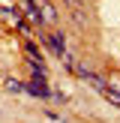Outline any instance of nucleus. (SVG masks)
Instances as JSON below:
<instances>
[{
  "label": "nucleus",
  "mask_w": 120,
  "mask_h": 123,
  "mask_svg": "<svg viewBox=\"0 0 120 123\" xmlns=\"http://www.w3.org/2000/svg\"><path fill=\"white\" fill-rule=\"evenodd\" d=\"M45 48H48L51 54H57V57H63L66 63H69V54H66V45H63V36H60V33L45 36Z\"/></svg>",
  "instance_id": "f257e3e1"
},
{
  "label": "nucleus",
  "mask_w": 120,
  "mask_h": 123,
  "mask_svg": "<svg viewBox=\"0 0 120 123\" xmlns=\"http://www.w3.org/2000/svg\"><path fill=\"white\" fill-rule=\"evenodd\" d=\"M3 87L9 93H27V81H18V78H3Z\"/></svg>",
  "instance_id": "f03ea898"
},
{
  "label": "nucleus",
  "mask_w": 120,
  "mask_h": 123,
  "mask_svg": "<svg viewBox=\"0 0 120 123\" xmlns=\"http://www.w3.org/2000/svg\"><path fill=\"white\" fill-rule=\"evenodd\" d=\"M54 18H57V12H54L48 3H42V6H39V24H51Z\"/></svg>",
  "instance_id": "7ed1b4c3"
},
{
  "label": "nucleus",
  "mask_w": 120,
  "mask_h": 123,
  "mask_svg": "<svg viewBox=\"0 0 120 123\" xmlns=\"http://www.w3.org/2000/svg\"><path fill=\"white\" fill-rule=\"evenodd\" d=\"M24 51H27V60H30V63H42V54H39V48H36L33 42H24Z\"/></svg>",
  "instance_id": "20e7f679"
},
{
  "label": "nucleus",
  "mask_w": 120,
  "mask_h": 123,
  "mask_svg": "<svg viewBox=\"0 0 120 123\" xmlns=\"http://www.w3.org/2000/svg\"><path fill=\"white\" fill-rule=\"evenodd\" d=\"M0 84H3V75H0Z\"/></svg>",
  "instance_id": "39448f33"
}]
</instances>
